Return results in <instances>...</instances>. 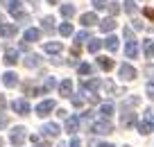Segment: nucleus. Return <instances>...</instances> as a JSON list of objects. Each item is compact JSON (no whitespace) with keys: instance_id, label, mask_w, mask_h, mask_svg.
I'll use <instances>...</instances> for the list:
<instances>
[{"instance_id":"obj_1","label":"nucleus","mask_w":154,"mask_h":147,"mask_svg":"<svg viewBox=\"0 0 154 147\" xmlns=\"http://www.w3.org/2000/svg\"><path fill=\"white\" fill-rule=\"evenodd\" d=\"M93 133H100V136H106V133L113 131V124H111V120H104V118H97L95 122H93Z\"/></svg>"},{"instance_id":"obj_2","label":"nucleus","mask_w":154,"mask_h":147,"mask_svg":"<svg viewBox=\"0 0 154 147\" xmlns=\"http://www.w3.org/2000/svg\"><path fill=\"white\" fill-rule=\"evenodd\" d=\"M25 138H27V133H25V127H14L11 129V133H9V140H11V145H16V147H20L25 142Z\"/></svg>"},{"instance_id":"obj_3","label":"nucleus","mask_w":154,"mask_h":147,"mask_svg":"<svg viewBox=\"0 0 154 147\" xmlns=\"http://www.w3.org/2000/svg\"><path fill=\"white\" fill-rule=\"evenodd\" d=\"M118 77H120V79H125V81L136 79V68L129 66V63H122V66L118 68Z\"/></svg>"},{"instance_id":"obj_4","label":"nucleus","mask_w":154,"mask_h":147,"mask_svg":"<svg viewBox=\"0 0 154 147\" xmlns=\"http://www.w3.org/2000/svg\"><path fill=\"white\" fill-rule=\"evenodd\" d=\"M57 109V102L54 100H43L41 104L36 106V115H41V118H45V115H50V111Z\"/></svg>"},{"instance_id":"obj_5","label":"nucleus","mask_w":154,"mask_h":147,"mask_svg":"<svg viewBox=\"0 0 154 147\" xmlns=\"http://www.w3.org/2000/svg\"><path fill=\"white\" fill-rule=\"evenodd\" d=\"M16 32H18V27H16L14 23H0V36H2V38L16 36Z\"/></svg>"},{"instance_id":"obj_6","label":"nucleus","mask_w":154,"mask_h":147,"mask_svg":"<svg viewBox=\"0 0 154 147\" xmlns=\"http://www.w3.org/2000/svg\"><path fill=\"white\" fill-rule=\"evenodd\" d=\"M120 124L122 127H134V124H138V118H136V113H131V111H122L120 113Z\"/></svg>"},{"instance_id":"obj_7","label":"nucleus","mask_w":154,"mask_h":147,"mask_svg":"<svg viewBox=\"0 0 154 147\" xmlns=\"http://www.w3.org/2000/svg\"><path fill=\"white\" fill-rule=\"evenodd\" d=\"M11 109H14L18 115H27L29 113V102L27 100H14L11 102Z\"/></svg>"},{"instance_id":"obj_8","label":"nucleus","mask_w":154,"mask_h":147,"mask_svg":"<svg viewBox=\"0 0 154 147\" xmlns=\"http://www.w3.org/2000/svg\"><path fill=\"white\" fill-rule=\"evenodd\" d=\"M79 122H82L79 115H68V118H66V131L68 133H75L77 129H79Z\"/></svg>"},{"instance_id":"obj_9","label":"nucleus","mask_w":154,"mask_h":147,"mask_svg":"<svg viewBox=\"0 0 154 147\" xmlns=\"http://www.w3.org/2000/svg\"><path fill=\"white\" fill-rule=\"evenodd\" d=\"M41 131H43L48 138H54V136H59V133H61V127H59V124H54V122H45Z\"/></svg>"},{"instance_id":"obj_10","label":"nucleus","mask_w":154,"mask_h":147,"mask_svg":"<svg viewBox=\"0 0 154 147\" xmlns=\"http://www.w3.org/2000/svg\"><path fill=\"white\" fill-rule=\"evenodd\" d=\"M38 38H41V29H36V27L25 29V34H23V41L25 43H34V41H38Z\"/></svg>"},{"instance_id":"obj_11","label":"nucleus","mask_w":154,"mask_h":147,"mask_svg":"<svg viewBox=\"0 0 154 147\" xmlns=\"http://www.w3.org/2000/svg\"><path fill=\"white\" fill-rule=\"evenodd\" d=\"M104 47L109 50V52H116V50L120 47V38H118V36H113V34H109V36L104 38Z\"/></svg>"},{"instance_id":"obj_12","label":"nucleus","mask_w":154,"mask_h":147,"mask_svg":"<svg viewBox=\"0 0 154 147\" xmlns=\"http://www.w3.org/2000/svg\"><path fill=\"white\" fill-rule=\"evenodd\" d=\"M59 95L61 97H72V81L70 79H63L59 84Z\"/></svg>"},{"instance_id":"obj_13","label":"nucleus","mask_w":154,"mask_h":147,"mask_svg":"<svg viewBox=\"0 0 154 147\" xmlns=\"http://www.w3.org/2000/svg\"><path fill=\"white\" fill-rule=\"evenodd\" d=\"M79 23H82L84 27H93V25H97L100 20H97V14H82L79 16Z\"/></svg>"},{"instance_id":"obj_14","label":"nucleus","mask_w":154,"mask_h":147,"mask_svg":"<svg viewBox=\"0 0 154 147\" xmlns=\"http://www.w3.org/2000/svg\"><path fill=\"white\" fill-rule=\"evenodd\" d=\"M2 61L7 63V66H14L16 61H18V50H14V47H7L5 50V59Z\"/></svg>"},{"instance_id":"obj_15","label":"nucleus","mask_w":154,"mask_h":147,"mask_svg":"<svg viewBox=\"0 0 154 147\" xmlns=\"http://www.w3.org/2000/svg\"><path fill=\"white\" fill-rule=\"evenodd\" d=\"M2 84L7 86V88H14L16 84H18V75H16V72H5V75H2Z\"/></svg>"},{"instance_id":"obj_16","label":"nucleus","mask_w":154,"mask_h":147,"mask_svg":"<svg viewBox=\"0 0 154 147\" xmlns=\"http://www.w3.org/2000/svg\"><path fill=\"white\" fill-rule=\"evenodd\" d=\"M125 57H127V59H136V57H138V43H136V41H129V43H127Z\"/></svg>"},{"instance_id":"obj_17","label":"nucleus","mask_w":154,"mask_h":147,"mask_svg":"<svg viewBox=\"0 0 154 147\" xmlns=\"http://www.w3.org/2000/svg\"><path fill=\"white\" fill-rule=\"evenodd\" d=\"M113 27H116V18H113V16H109V18H102V20H100V29H102V32L109 34V32H113Z\"/></svg>"},{"instance_id":"obj_18","label":"nucleus","mask_w":154,"mask_h":147,"mask_svg":"<svg viewBox=\"0 0 154 147\" xmlns=\"http://www.w3.org/2000/svg\"><path fill=\"white\" fill-rule=\"evenodd\" d=\"M7 11H9L11 16H18L20 11V0H7Z\"/></svg>"},{"instance_id":"obj_19","label":"nucleus","mask_w":154,"mask_h":147,"mask_svg":"<svg viewBox=\"0 0 154 147\" xmlns=\"http://www.w3.org/2000/svg\"><path fill=\"white\" fill-rule=\"evenodd\" d=\"M43 50L48 54H59V52H61V43H59V41H50V43L43 45Z\"/></svg>"},{"instance_id":"obj_20","label":"nucleus","mask_w":154,"mask_h":147,"mask_svg":"<svg viewBox=\"0 0 154 147\" xmlns=\"http://www.w3.org/2000/svg\"><path fill=\"white\" fill-rule=\"evenodd\" d=\"M113 104H109V102H106V104H102L100 106V115H102V118H104V120H111V115H113Z\"/></svg>"},{"instance_id":"obj_21","label":"nucleus","mask_w":154,"mask_h":147,"mask_svg":"<svg viewBox=\"0 0 154 147\" xmlns=\"http://www.w3.org/2000/svg\"><path fill=\"white\" fill-rule=\"evenodd\" d=\"M97 66H100L104 72H109L111 68H113V61H111L109 57H97Z\"/></svg>"},{"instance_id":"obj_22","label":"nucleus","mask_w":154,"mask_h":147,"mask_svg":"<svg viewBox=\"0 0 154 147\" xmlns=\"http://www.w3.org/2000/svg\"><path fill=\"white\" fill-rule=\"evenodd\" d=\"M143 54L147 59L154 57V41H152V38H149V41H143Z\"/></svg>"},{"instance_id":"obj_23","label":"nucleus","mask_w":154,"mask_h":147,"mask_svg":"<svg viewBox=\"0 0 154 147\" xmlns=\"http://www.w3.org/2000/svg\"><path fill=\"white\" fill-rule=\"evenodd\" d=\"M102 45H104V41H100V38H91V43H88V52H91V54H97Z\"/></svg>"},{"instance_id":"obj_24","label":"nucleus","mask_w":154,"mask_h":147,"mask_svg":"<svg viewBox=\"0 0 154 147\" xmlns=\"http://www.w3.org/2000/svg\"><path fill=\"white\" fill-rule=\"evenodd\" d=\"M43 32H48V34L54 32V18L52 16H45L43 18Z\"/></svg>"},{"instance_id":"obj_25","label":"nucleus","mask_w":154,"mask_h":147,"mask_svg":"<svg viewBox=\"0 0 154 147\" xmlns=\"http://www.w3.org/2000/svg\"><path fill=\"white\" fill-rule=\"evenodd\" d=\"M23 63H25L27 68H36V66H38V54H27Z\"/></svg>"},{"instance_id":"obj_26","label":"nucleus","mask_w":154,"mask_h":147,"mask_svg":"<svg viewBox=\"0 0 154 147\" xmlns=\"http://www.w3.org/2000/svg\"><path fill=\"white\" fill-rule=\"evenodd\" d=\"M59 34H61V36H70L72 34V25L70 23H61L59 25Z\"/></svg>"},{"instance_id":"obj_27","label":"nucleus","mask_w":154,"mask_h":147,"mask_svg":"<svg viewBox=\"0 0 154 147\" xmlns=\"http://www.w3.org/2000/svg\"><path fill=\"white\" fill-rule=\"evenodd\" d=\"M88 38H91V32H86V29H84V32H79V34L75 36V45L79 47V43H82V41H88Z\"/></svg>"},{"instance_id":"obj_28","label":"nucleus","mask_w":154,"mask_h":147,"mask_svg":"<svg viewBox=\"0 0 154 147\" xmlns=\"http://www.w3.org/2000/svg\"><path fill=\"white\" fill-rule=\"evenodd\" d=\"M72 14H75V7L72 5H61V16L63 18H70Z\"/></svg>"},{"instance_id":"obj_29","label":"nucleus","mask_w":154,"mask_h":147,"mask_svg":"<svg viewBox=\"0 0 154 147\" xmlns=\"http://www.w3.org/2000/svg\"><path fill=\"white\" fill-rule=\"evenodd\" d=\"M54 84H57V81H54V77H45V81H43V86H41V88L48 93V90H52V88H54Z\"/></svg>"},{"instance_id":"obj_30","label":"nucleus","mask_w":154,"mask_h":147,"mask_svg":"<svg viewBox=\"0 0 154 147\" xmlns=\"http://www.w3.org/2000/svg\"><path fill=\"white\" fill-rule=\"evenodd\" d=\"M125 11L129 16H134V11H136V0H125Z\"/></svg>"},{"instance_id":"obj_31","label":"nucleus","mask_w":154,"mask_h":147,"mask_svg":"<svg viewBox=\"0 0 154 147\" xmlns=\"http://www.w3.org/2000/svg\"><path fill=\"white\" fill-rule=\"evenodd\" d=\"M91 72H93L91 63H79V75H91Z\"/></svg>"},{"instance_id":"obj_32","label":"nucleus","mask_w":154,"mask_h":147,"mask_svg":"<svg viewBox=\"0 0 154 147\" xmlns=\"http://www.w3.org/2000/svg\"><path fill=\"white\" fill-rule=\"evenodd\" d=\"M109 14L111 16H118V14H120V5H118L116 0H113V2H109Z\"/></svg>"},{"instance_id":"obj_33","label":"nucleus","mask_w":154,"mask_h":147,"mask_svg":"<svg viewBox=\"0 0 154 147\" xmlns=\"http://www.w3.org/2000/svg\"><path fill=\"white\" fill-rule=\"evenodd\" d=\"M93 7H95V9H106L109 2H106V0H93Z\"/></svg>"},{"instance_id":"obj_34","label":"nucleus","mask_w":154,"mask_h":147,"mask_svg":"<svg viewBox=\"0 0 154 147\" xmlns=\"http://www.w3.org/2000/svg\"><path fill=\"white\" fill-rule=\"evenodd\" d=\"M70 100H72V106H75V109H82L84 106V97H75V95H72Z\"/></svg>"},{"instance_id":"obj_35","label":"nucleus","mask_w":154,"mask_h":147,"mask_svg":"<svg viewBox=\"0 0 154 147\" xmlns=\"http://www.w3.org/2000/svg\"><path fill=\"white\" fill-rule=\"evenodd\" d=\"M145 90H147V95H149V97H152V100H154V79H149V81H147V86H145Z\"/></svg>"},{"instance_id":"obj_36","label":"nucleus","mask_w":154,"mask_h":147,"mask_svg":"<svg viewBox=\"0 0 154 147\" xmlns=\"http://www.w3.org/2000/svg\"><path fill=\"white\" fill-rule=\"evenodd\" d=\"M125 38H127V43H129V41H136L134 34H131V27H125Z\"/></svg>"},{"instance_id":"obj_37","label":"nucleus","mask_w":154,"mask_h":147,"mask_svg":"<svg viewBox=\"0 0 154 147\" xmlns=\"http://www.w3.org/2000/svg\"><path fill=\"white\" fill-rule=\"evenodd\" d=\"M70 147H84V145H82V140H79L77 136H72L70 138Z\"/></svg>"},{"instance_id":"obj_38","label":"nucleus","mask_w":154,"mask_h":147,"mask_svg":"<svg viewBox=\"0 0 154 147\" xmlns=\"http://www.w3.org/2000/svg\"><path fill=\"white\" fill-rule=\"evenodd\" d=\"M145 16H147V18H152V20H154V9H152V7H147V9H145Z\"/></svg>"},{"instance_id":"obj_39","label":"nucleus","mask_w":154,"mask_h":147,"mask_svg":"<svg viewBox=\"0 0 154 147\" xmlns=\"http://www.w3.org/2000/svg\"><path fill=\"white\" fill-rule=\"evenodd\" d=\"M57 115H59V118H63V120H66V118H68V111H63V109H59V111H57Z\"/></svg>"},{"instance_id":"obj_40","label":"nucleus","mask_w":154,"mask_h":147,"mask_svg":"<svg viewBox=\"0 0 154 147\" xmlns=\"http://www.w3.org/2000/svg\"><path fill=\"white\" fill-rule=\"evenodd\" d=\"M29 140H32V142H34V145H36V142H41V138H38V136H36V133H34V136H29Z\"/></svg>"},{"instance_id":"obj_41","label":"nucleus","mask_w":154,"mask_h":147,"mask_svg":"<svg viewBox=\"0 0 154 147\" xmlns=\"http://www.w3.org/2000/svg\"><path fill=\"white\" fill-rule=\"evenodd\" d=\"M134 27H136V29H143V27H145V25H143V23H140V20H134Z\"/></svg>"},{"instance_id":"obj_42","label":"nucleus","mask_w":154,"mask_h":147,"mask_svg":"<svg viewBox=\"0 0 154 147\" xmlns=\"http://www.w3.org/2000/svg\"><path fill=\"white\" fill-rule=\"evenodd\" d=\"M2 127H7V118H0V129Z\"/></svg>"},{"instance_id":"obj_43","label":"nucleus","mask_w":154,"mask_h":147,"mask_svg":"<svg viewBox=\"0 0 154 147\" xmlns=\"http://www.w3.org/2000/svg\"><path fill=\"white\" fill-rule=\"evenodd\" d=\"M97 147H113V145H109V142H97Z\"/></svg>"},{"instance_id":"obj_44","label":"nucleus","mask_w":154,"mask_h":147,"mask_svg":"<svg viewBox=\"0 0 154 147\" xmlns=\"http://www.w3.org/2000/svg\"><path fill=\"white\" fill-rule=\"evenodd\" d=\"M36 147H48V142H36Z\"/></svg>"},{"instance_id":"obj_45","label":"nucleus","mask_w":154,"mask_h":147,"mask_svg":"<svg viewBox=\"0 0 154 147\" xmlns=\"http://www.w3.org/2000/svg\"><path fill=\"white\" fill-rule=\"evenodd\" d=\"M48 2H50V5H57V2H59V0H48Z\"/></svg>"},{"instance_id":"obj_46","label":"nucleus","mask_w":154,"mask_h":147,"mask_svg":"<svg viewBox=\"0 0 154 147\" xmlns=\"http://www.w3.org/2000/svg\"><path fill=\"white\" fill-rule=\"evenodd\" d=\"M0 104H5V100H2V95H0Z\"/></svg>"},{"instance_id":"obj_47","label":"nucleus","mask_w":154,"mask_h":147,"mask_svg":"<svg viewBox=\"0 0 154 147\" xmlns=\"http://www.w3.org/2000/svg\"><path fill=\"white\" fill-rule=\"evenodd\" d=\"M57 147H66V145H63V142H61V145H57Z\"/></svg>"},{"instance_id":"obj_48","label":"nucleus","mask_w":154,"mask_h":147,"mask_svg":"<svg viewBox=\"0 0 154 147\" xmlns=\"http://www.w3.org/2000/svg\"><path fill=\"white\" fill-rule=\"evenodd\" d=\"M29 2H38V0H29Z\"/></svg>"},{"instance_id":"obj_49","label":"nucleus","mask_w":154,"mask_h":147,"mask_svg":"<svg viewBox=\"0 0 154 147\" xmlns=\"http://www.w3.org/2000/svg\"><path fill=\"white\" fill-rule=\"evenodd\" d=\"M0 147H2V140H0Z\"/></svg>"},{"instance_id":"obj_50","label":"nucleus","mask_w":154,"mask_h":147,"mask_svg":"<svg viewBox=\"0 0 154 147\" xmlns=\"http://www.w3.org/2000/svg\"><path fill=\"white\" fill-rule=\"evenodd\" d=\"M125 147H129V145H125Z\"/></svg>"}]
</instances>
